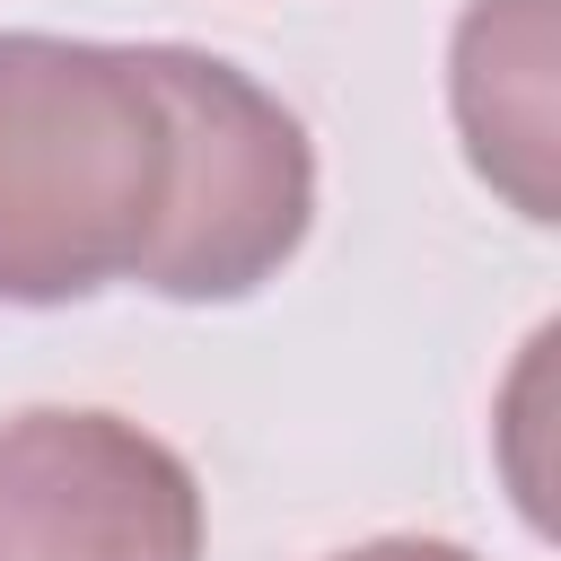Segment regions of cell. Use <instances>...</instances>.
<instances>
[{
  "mask_svg": "<svg viewBox=\"0 0 561 561\" xmlns=\"http://www.w3.org/2000/svg\"><path fill=\"white\" fill-rule=\"evenodd\" d=\"M447 105L473 175L517 219L552 228V0H465L447 44Z\"/></svg>",
  "mask_w": 561,
  "mask_h": 561,
  "instance_id": "obj_4",
  "label": "cell"
},
{
  "mask_svg": "<svg viewBox=\"0 0 561 561\" xmlns=\"http://www.w3.org/2000/svg\"><path fill=\"white\" fill-rule=\"evenodd\" d=\"M333 561H482V552H465V543H447V535H377V543H351V552H333Z\"/></svg>",
  "mask_w": 561,
  "mask_h": 561,
  "instance_id": "obj_5",
  "label": "cell"
},
{
  "mask_svg": "<svg viewBox=\"0 0 561 561\" xmlns=\"http://www.w3.org/2000/svg\"><path fill=\"white\" fill-rule=\"evenodd\" d=\"M175 193L149 44L0 26V307H70L140 272Z\"/></svg>",
  "mask_w": 561,
  "mask_h": 561,
  "instance_id": "obj_1",
  "label": "cell"
},
{
  "mask_svg": "<svg viewBox=\"0 0 561 561\" xmlns=\"http://www.w3.org/2000/svg\"><path fill=\"white\" fill-rule=\"evenodd\" d=\"M149 61L175 105V193L131 280L175 307H237L307 245L316 219L307 123L219 53L149 44Z\"/></svg>",
  "mask_w": 561,
  "mask_h": 561,
  "instance_id": "obj_2",
  "label": "cell"
},
{
  "mask_svg": "<svg viewBox=\"0 0 561 561\" xmlns=\"http://www.w3.org/2000/svg\"><path fill=\"white\" fill-rule=\"evenodd\" d=\"M0 561H202L193 465L123 412L0 421Z\"/></svg>",
  "mask_w": 561,
  "mask_h": 561,
  "instance_id": "obj_3",
  "label": "cell"
}]
</instances>
